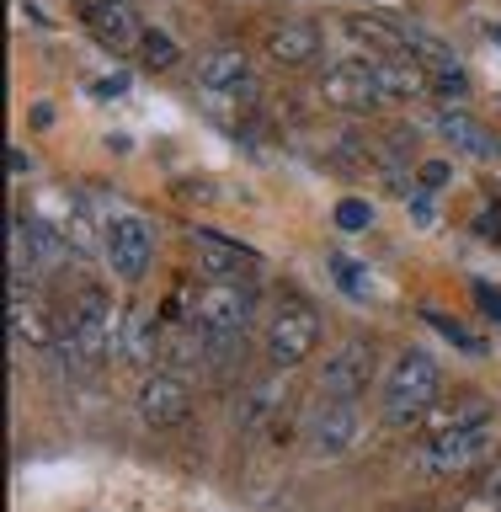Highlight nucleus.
Masks as SVG:
<instances>
[{"instance_id":"aec40b11","label":"nucleus","mask_w":501,"mask_h":512,"mask_svg":"<svg viewBox=\"0 0 501 512\" xmlns=\"http://www.w3.org/2000/svg\"><path fill=\"white\" fill-rule=\"evenodd\" d=\"M27 240H32V256H38L43 267H59L64 256H70V235H64V230H54V224H48V219H38V214L27 219Z\"/></svg>"},{"instance_id":"7ed1b4c3","label":"nucleus","mask_w":501,"mask_h":512,"mask_svg":"<svg viewBox=\"0 0 501 512\" xmlns=\"http://www.w3.org/2000/svg\"><path fill=\"white\" fill-rule=\"evenodd\" d=\"M112 342H118V331H112V304L96 294V288H80L75 304H70V315H64L59 352L75 368H96V363H107Z\"/></svg>"},{"instance_id":"39448f33","label":"nucleus","mask_w":501,"mask_h":512,"mask_svg":"<svg viewBox=\"0 0 501 512\" xmlns=\"http://www.w3.org/2000/svg\"><path fill=\"white\" fill-rule=\"evenodd\" d=\"M315 347H320V315L299 299L278 304V315L267 320V358L278 368H294V363L310 358Z\"/></svg>"},{"instance_id":"b1692460","label":"nucleus","mask_w":501,"mask_h":512,"mask_svg":"<svg viewBox=\"0 0 501 512\" xmlns=\"http://www.w3.org/2000/svg\"><path fill=\"white\" fill-rule=\"evenodd\" d=\"M11 278H22V272L38 267V256H32V240H27V219L22 214H11Z\"/></svg>"},{"instance_id":"72a5a7b5","label":"nucleus","mask_w":501,"mask_h":512,"mask_svg":"<svg viewBox=\"0 0 501 512\" xmlns=\"http://www.w3.org/2000/svg\"><path fill=\"white\" fill-rule=\"evenodd\" d=\"M491 38H496V43H501V22H491Z\"/></svg>"},{"instance_id":"0eeeda50","label":"nucleus","mask_w":501,"mask_h":512,"mask_svg":"<svg viewBox=\"0 0 501 512\" xmlns=\"http://www.w3.org/2000/svg\"><path fill=\"white\" fill-rule=\"evenodd\" d=\"M102 251H107V267L118 272L123 283H139L150 272V256H155V235L139 214H112L107 235H102Z\"/></svg>"},{"instance_id":"4be33fe9","label":"nucleus","mask_w":501,"mask_h":512,"mask_svg":"<svg viewBox=\"0 0 501 512\" xmlns=\"http://www.w3.org/2000/svg\"><path fill=\"white\" fill-rule=\"evenodd\" d=\"M176 59H182V48L171 43V32H160V27L144 32V43H139V64H144V70L160 75V70H171Z\"/></svg>"},{"instance_id":"9d476101","label":"nucleus","mask_w":501,"mask_h":512,"mask_svg":"<svg viewBox=\"0 0 501 512\" xmlns=\"http://www.w3.org/2000/svg\"><path fill=\"white\" fill-rule=\"evenodd\" d=\"M187 411H192V395H187V384L176 368H155V374H144L139 384V422L144 427H182L187 422Z\"/></svg>"},{"instance_id":"5701e85b","label":"nucleus","mask_w":501,"mask_h":512,"mask_svg":"<svg viewBox=\"0 0 501 512\" xmlns=\"http://www.w3.org/2000/svg\"><path fill=\"white\" fill-rule=\"evenodd\" d=\"M422 320H427L432 331H443V336H448V342H454L459 352H470V358H480V352H486V342H480V336H475L470 326H464V320L443 315V310H422Z\"/></svg>"},{"instance_id":"1a4fd4ad","label":"nucleus","mask_w":501,"mask_h":512,"mask_svg":"<svg viewBox=\"0 0 501 512\" xmlns=\"http://www.w3.org/2000/svg\"><path fill=\"white\" fill-rule=\"evenodd\" d=\"M192 75H198V86H203L208 96H240V102H251V96H256L251 59L240 54L235 43H219V48H208V54H198Z\"/></svg>"},{"instance_id":"a211bd4d","label":"nucleus","mask_w":501,"mask_h":512,"mask_svg":"<svg viewBox=\"0 0 501 512\" xmlns=\"http://www.w3.org/2000/svg\"><path fill=\"white\" fill-rule=\"evenodd\" d=\"M347 38H358V43H374V48H384V54H411V32L395 22V16H347Z\"/></svg>"},{"instance_id":"dca6fc26","label":"nucleus","mask_w":501,"mask_h":512,"mask_svg":"<svg viewBox=\"0 0 501 512\" xmlns=\"http://www.w3.org/2000/svg\"><path fill=\"white\" fill-rule=\"evenodd\" d=\"M86 27H91V38L96 43H107V48H139L144 43V27H139V16L123 6V0H112V6H96L86 11Z\"/></svg>"},{"instance_id":"f257e3e1","label":"nucleus","mask_w":501,"mask_h":512,"mask_svg":"<svg viewBox=\"0 0 501 512\" xmlns=\"http://www.w3.org/2000/svg\"><path fill=\"white\" fill-rule=\"evenodd\" d=\"M192 320L208 331L214 347H230L256 320V288L246 278H208L198 294H192Z\"/></svg>"},{"instance_id":"c756f323","label":"nucleus","mask_w":501,"mask_h":512,"mask_svg":"<svg viewBox=\"0 0 501 512\" xmlns=\"http://www.w3.org/2000/svg\"><path fill=\"white\" fill-rule=\"evenodd\" d=\"M480 491H486V496H496V502H501V454L491 459V470L480 475Z\"/></svg>"},{"instance_id":"6ab92c4d","label":"nucleus","mask_w":501,"mask_h":512,"mask_svg":"<svg viewBox=\"0 0 501 512\" xmlns=\"http://www.w3.org/2000/svg\"><path fill=\"white\" fill-rule=\"evenodd\" d=\"M422 422H427V438H438V432H459V427L491 422V406H486V400H454V406H438V411H427Z\"/></svg>"},{"instance_id":"f3484780","label":"nucleus","mask_w":501,"mask_h":512,"mask_svg":"<svg viewBox=\"0 0 501 512\" xmlns=\"http://www.w3.org/2000/svg\"><path fill=\"white\" fill-rule=\"evenodd\" d=\"M432 134H443L454 150L464 155H491L496 150V139H491V128H480L470 112H459V107H443L438 118H432Z\"/></svg>"},{"instance_id":"4468645a","label":"nucleus","mask_w":501,"mask_h":512,"mask_svg":"<svg viewBox=\"0 0 501 512\" xmlns=\"http://www.w3.org/2000/svg\"><path fill=\"white\" fill-rule=\"evenodd\" d=\"M283 400H288V384L283 379H251L246 395L235 400V427L240 432L272 427V422H278V411H283Z\"/></svg>"},{"instance_id":"2eb2a0df","label":"nucleus","mask_w":501,"mask_h":512,"mask_svg":"<svg viewBox=\"0 0 501 512\" xmlns=\"http://www.w3.org/2000/svg\"><path fill=\"white\" fill-rule=\"evenodd\" d=\"M374 64H379L384 96H395V102H411V96H427L432 91V70L416 54H384Z\"/></svg>"},{"instance_id":"6e6552de","label":"nucleus","mask_w":501,"mask_h":512,"mask_svg":"<svg viewBox=\"0 0 501 512\" xmlns=\"http://www.w3.org/2000/svg\"><path fill=\"white\" fill-rule=\"evenodd\" d=\"M363 384H374V342L352 336L320 363V395L326 400H358Z\"/></svg>"},{"instance_id":"2f4dec72","label":"nucleus","mask_w":501,"mask_h":512,"mask_svg":"<svg viewBox=\"0 0 501 512\" xmlns=\"http://www.w3.org/2000/svg\"><path fill=\"white\" fill-rule=\"evenodd\" d=\"M6 166H11V176H27V166H32V160H27V155L11 144V150H6Z\"/></svg>"},{"instance_id":"20e7f679","label":"nucleus","mask_w":501,"mask_h":512,"mask_svg":"<svg viewBox=\"0 0 501 512\" xmlns=\"http://www.w3.org/2000/svg\"><path fill=\"white\" fill-rule=\"evenodd\" d=\"M491 443H496L491 422H475V427H459V432H438V438H422V448H416V470L422 475L475 470V464L491 454Z\"/></svg>"},{"instance_id":"a878e982","label":"nucleus","mask_w":501,"mask_h":512,"mask_svg":"<svg viewBox=\"0 0 501 512\" xmlns=\"http://www.w3.org/2000/svg\"><path fill=\"white\" fill-rule=\"evenodd\" d=\"M432 96H438L443 107L464 102V96H470V75H464V70H438V75H432Z\"/></svg>"},{"instance_id":"c85d7f7f","label":"nucleus","mask_w":501,"mask_h":512,"mask_svg":"<svg viewBox=\"0 0 501 512\" xmlns=\"http://www.w3.org/2000/svg\"><path fill=\"white\" fill-rule=\"evenodd\" d=\"M475 294H480V310H486L491 320H501V288H491V283H475Z\"/></svg>"},{"instance_id":"bb28decb","label":"nucleus","mask_w":501,"mask_h":512,"mask_svg":"<svg viewBox=\"0 0 501 512\" xmlns=\"http://www.w3.org/2000/svg\"><path fill=\"white\" fill-rule=\"evenodd\" d=\"M331 272H336V283H342L347 294H358V299L368 294V272H358V267L347 262V256H331Z\"/></svg>"},{"instance_id":"393cba45","label":"nucleus","mask_w":501,"mask_h":512,"mask_svg":"<svg viewBox=\"0 0 501 512\" xmlns=\"http://www.w3.org/2000/svg\"><path fill=\"white\" fill-rule=\"evenodd\" d=\"M368 224H374V208H368L363 198H342V203H336V230L358 235V230H368Z\"/></svg>"},{"instance_id":"f03ea898","label":"nucleus","mask_w":501,"mask_h":512,"mask_svg":"<svg viewBox=\"0 0 501 512\" xmlns=\"http://www.w3.org/2000/svg\"><path fill=\"white\" fill-rule=\"evenodd\" d=\"M438 390H443L438 363H432L427 352H406V358L390 368V379H384V395H379L384 422H390V427L422 422V416L438 406Z\"/></svg>"},{"instance_id":"412c9836","label":"nucleus","mask_w":501,"mask_h":512,"mask_svg":"<svg viewBox=\"0 0 501 512\" xmlns=\"http://www.w3.org/2000/svg\"><path fill=\"white\" fill-rule=\"evenodd\" d=\"M118 342H123V358H128V363H139V368H144V363H150L155 352H160V342H155V326H150V320H144L139 310H128Z\"/></svg>"},{"instance_id":"7c9ffc66","label":"nucleus","mask_w":501,"mask_h":512,"mask_svg":"<svg viewBox=\"0 0 501 512\" xmlns=\"http://www.w3.org/2000/svg\"><path fill=\"white\" fill-rule=\"evenodd\" d=\"M128 91V75H102L96 80V96H123Z\"/></svg>"},{"instance_id":"cd10ccee","label":"nucleus","mask_w":501,"mask_h":512,"mask_svg":"<svg viewBox=\"0 0 501 512\" xmlns=\"http://www.w3.org/2000/svg\"><path fill=\"white\" fill-rule=\"evenodd\" d=\"M448 176H454V166H448V160H422V166H416V182H422L427 192L448 187Z\"/></svg>"},{"instance_id":"473e14b6","label":"nucleus","mask_w":501,"mask_h":512,"mask_svg":"<svg viewBox=\"0 0 501 512\" xmlns=\"http://www.w3.org/2000/svg\"><path fill=\"white\" fill-rule=\"evenodd\" d=\"M80 11H96V6H112V0H75Z\"/></svg>"},{"instance_id":"9b49d317","label":"nucleus","mask_w":501,"mask_h":512,"mask_svg":"<svg viewBox=\"0 0 501 512\" xmlns=\"http://www.w3.org/2000/svg\"><path fill=\"white\" fill-rule=\"evenodd\" d=\"M304 438H310L315 454H347V448L363 438V416H358L352 400H326V395H320V406L310 411Z\"/></svg>"},{"instance_id":"f8f14e48","label":"nucleus","mask_w":501,"mask_h":512,"mask_svg":"<svg viewBox=\"0 0 501 512\" xmlns=\"http://www.w3.org/2000/svg\"><path fill=\"white\" fill-rule=\"evenodd\" d=\"M187 240L203 251L198 262H203V272H208V278H246V272L256 267V251H251V246H240V240H230V235L192 230Z\"/></svg>"},{"instance_id":"423d86ee","label":"nucleus","mask_w":501,"mask_h":512,"mask_svg":"<svg viewBox=\"0 0 501 512\" xmlns=\"http://www.w3.org/2000/svg\"><path fill=\"white\" fill-rule=\"evenodd\" d=\"M320 96L342 112H374L384 102L379 86V64L374 59H336L326 75H320Z\"/></svg>"},{"instance_id":"ddd939ff","label":"nucleus","mask_w":501,"mask_h":512,"mask_svg":"<svg viewBox=\"0 0 501 512\" xmlns=\"http://www.w3.org/2000/svg\"><path fill=\"white\" fill-rule=\"evenodd\" d=\"M320 48H326V32L315 22H278L267 38V54L283 64V70H304V64L320 59Z\"/></svg>"}]
</instances>
